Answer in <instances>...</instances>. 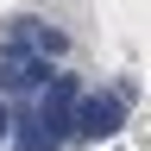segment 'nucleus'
<instances>
[{
	"instance_id": "nucleus-3",
	"label": "nucleus",
	"mask_w": 151,
	"mask_h": 151,
	"mask_svg": "<svg viewBox=\"0 0 151 151\" xmlns=\"http://www.w3.org/2000/svg\"><path fill=\"white\" fill-rule=\"evenodd\" d=\"M38 82H50V69H44V57H38L32 44H6V50H0V88H6V94L38 88Z\"/></svg>"
},
{
	"instance_id": "nucleus-2",
	"label": "nucleus",
	"mask_w": 151,
	"mask_h": 151,
	"mask_svg": "<svg viewBox=\"0 0 151 151\" xmlns=\"http://www.w3.org/2000/svg\"><path fill=\"white\" fill-rule=\"evenodd\" d=\"M76 94H82V88H76V76H50V82H44V101H38L32 126L44 132L50 145L63 139V132H69V120H76Z\"/></svg>"
},
{
	"instance_id": "nucleus-4",
	"label": "nucleus",
	"mask_w": 151,
	"mask_h": 151,
	"mask_svg": "<svg viewBox=\"0 0 151 151\" xmlns=\"http://www.w3.org/2000/svg\"><path fill=\"white\" fill-rule=\"evenodd\" d=\"M25 25H32V19H25ZM32 50H38V57H63V50H69V38L57 32V25H32Z\"/></svg>"
},
{
	"instance_id": "nucleus-1",
	"label": "nucleus",
	"mask_w": 151,
	"mask_h": 151,
	"mask_svg": "<svg viewBox=\"0 0 151 151\" xmlns=\"http://www.w3.org/2000/svg\"><path fill=\"white\" fill-rule=\"evenodd\" d=\"M126 126V101L120 94H76V120H69V132L76 139H113V132Z\"/></svg>"
},
{
	"instance_id": "nucleus-5",
	"label": "nucleus",
	"mask_w": 151,
	"mask_h": 151,
	"mask_svg": "<svg viewBox=\"0 0 151 151\" xmlns=\"http://www.w3.org/2000/svg\"><path fill=\"white\" fill-rule=\"evenodd\" d=\"M6 126H13V113H6V107H0V139H6Z\"/></svg>"
}]
</instances>
